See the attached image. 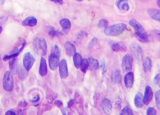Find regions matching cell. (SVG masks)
Returning <instances> with one entry per match:
<instances>
[{
    "mask_svg": "<svg viewBox=\"0 0 160 115\" xmlns=\"http://www.w3.org/2000/svg\"><path fill=\"white\" fill-rule=\"evenodd\" d=\"M54 104L56 107L59 108V109H62L63 108V103L62 102L61 100H56L54 102Z\"/></svg>",
    "mask_w": 160,
    "mask_h": 115,
    "instance_id": "36",
    "label": "cell"
},
{
    "mask_svg": "<svg viewBox=\"0 0 160 115\" xmlns=\"http://www.w3.org/2000/svg\"><path fill=\"white\" fill-rule=\"evenodd\" d=\"M75 103V101L74 99H71L68 102V108H70L73 106V104Z\"/></svg>",
    "mask_w": 160,
    "mask_h": 115,
    "instance_id": "45",
    "label": "cell"
},
{
    "mask_svg": "<svg viewBox=\"0 0 160 115\" xmlns=\"http://www.w3.org/2000/svg\"><path fill=\"white\" fill-rule=\"evenodd\" d=\"M82 58L79 53H76L73 56V61H74V65L76 68L78 69L80 68L81 64H82Z\"/></svg>",
    "mask_w": 160,
    "mask_h": 115,
    "instance_id": "24",
    "label": "cell"
},
{
    "mask_svg": "<svg viewBox=\"0 0 160 115\" xmlns=\"http://www.w3.org/2000/svg\"><path fill=\"white\" fill-rule=\"evenodd\" d=\"M5 115H17V114L14 111L9 110L6 112Z\"/></svg>",
    "mask_w": 160,
    "mask_h": 115,
    "instance_id": "46",
    "label": "cell"
},
{
    "mask_svg": "<svg viewBox=\"0 0 160 115\" xmlns=\"http://www.w3.org/2000/svg\"><path fill=\"white\" fill-rule=\"evenodd\" d=\"M2 27L0 26V34L2 33Z\"/></svg>",
    "mask_w": 160,
    "mask_h": 115,
    "instance_id": "49",
    "label": "cell"
},
{
    "mask_svg": "<svg viewBox=\"0 0 160 115\" xmlns=\"http://www.w3.org/2000/svg\"><path fill=\"white\" fill-rule=\"evenodd\" d=\"M89 67L88 68L90 70H97L99 68L98 61L97 59L93 58H89L88 59Z\"/></svg>",
    "mask_w": 160,
    "mask_h": 115,
    "instance_id": "22",
    "label": "cell"
},
{
    "mask_svg": "<svg viewBox=\"0 0 160 115\" xmlns=\"http://www.w3.org/2000/svg\"><path fill=\"white\" fill-rule=\"evenodd\" d=\"M133 58L130 54H126L123 57L122 62V68L123 71L127 72L132 70Z\"/></svg>",
    "mask_w": 160,
    "mask_h": 115,
    "instance_id": "7",
    "label": "cell"
},
{
    "mask_svg": "<svg viewBox=\"0 0 160 115\" xmlns=\"http://www.w3.org/2000/svg\"><path fill=\"white\" fill-rule=\"evenodd\" d=\"M143 67L145 72H148L151 71L152 68V61L150 58L147 57L145 59L143 63Z\"/></svg>",
    "mask_w": 160,
    "mask_h": 115,
    "instance_id": "23",
    "label": "cell"
},
{
    "mask_svg": "<svg viewBox=\"0 0 160 115\" xmlns=\"http://www.w3.org/2000/svg\"><path fill=\"white\" fill-rule=\"evenodd\" d=\"M79 35L82 37H87L88 36V33L85 31H81L79 32Z\"/></svg>",
    "mask_w": 160,
    "mask_h": 115,
    "instance_id": "39",
    "label": "cell"
},
{
    "mask_svg": "<svg viewBox=\"0 0 160 115\" xmlns=\"http://www.w3.org/2000/svg\"><path fill=\"white\" fill-rule=\"evenodd\" d=\"M39 100H40V96L38 95V94H37V95H35V96L32 98V100H31V102H37L39 101Z\"/></svg>",
    "mask_w": 160,
    "mask_h": 115,
    "instance_id": "40",
    "label": "cell"
},
{
    "mask_svg": "<svg viewBox=\"0 0 160 115\" xmlns=\"http://www.w3.org/2000/svg\"><path fill=\"white\" fill-rule=\"evenodd\" d=\"M2 85L4 89L7 92L12 91L14 88V80L13 76L9 71L5 72L3 78Z\"/></svg>",
    "mask_w": 160,
    "mask_h": 115,
    "instance_id": "5",
    "label": "cell"
},
{
    "mask_svg": "<svg viewBox=\"0 0 160 115\" xmlns=\"http://www.w3.org/2000/svg\"><path fill=\"white\" fill-rule=\"evenodd\" d=\"M51 2L57 4L62 5L63 4L64 2L63 0H50Z\"/></svg>",
    "mask_w": 160,
    "mask_h": 115,
    "instance_id": "43",
    "label": "cell"
},
{
    "mask_svg": "<svg viewBox=\"0 0 160 115\" xmlns=\"http://www.w3.org/2000/svg\"><path fill=\"white\" fill-rule=\"evenodd\" d=\"M100 98V95L98 93H96L94 95V104L95 106H96L97 104H98V101Z\"/></svg>",
    "mask_w": 160,
    "mask_h": 115,
    "instance_id": "38",
    "label": "cell"
},
{
    "mask_svg": "<svg viewBox=\"0 0 160 115\" xmlns=\"http://www.w3.org/2000/svg\"><path fill=\"white\" fill-rule=\"evenodd\" d=\"M155 100L157 108L160 110V90H158L155 93Z\"/></svg>",
    "mask_w": 160,
    "mask_h": 115,
    "instance_id": "32",
    "label": "cell"
},
{
    "mask_svg": "<svg viewBox=\"0 0 160 115\" xmlns=\"http://www.w3.org/2000/svg\"><path fill=\"white\" fill-rule=\"evenodd\" d=\"M75 102L77 104V109L78 110L79 113L80 115L82 114L83 107H82V100L81 98V96L76 92L75 96Z\"/></svg>",
    "mask_w": 160,
    "mask_h": 115,
    "instance_id": "20",
    "label": "cell"
},
{
    "mask_svg": "<svg viewBox=\"0 0 160 115\" xmlns=\"http://www.w3.org/2000/svg\"><path fill=\"white\" fill-rule=\"evenodd\" d=\"M27 104H28V103L25 101H21L19 103V106L21 108H23V107H26Z\"/></svg>",
    "mask_w": 160,
    "mask_h": 115,
    "instance_id": "44",
    "label": "cell"
},
{
    "mask_svg": "<svg viewBox=\"0 0 160 115\" xmlns=\"http://www.w3.org/2000/svg\"><path fill=\"white\" fill-rule=\"evenodd\" d=\"M111 79L115 83H120L121 82V75L118 70H115L113 72L111 75Z\"/></svg>",
    "mask_w": 160,
    "mask_h": 115,
    "instance_id": "21",
    "label": "cell"
},
{
    "mask_svg": "<svg viewBox=\"0 0 160 115\" xmlns=\"http://www.w3.org/2000/svg\"><path fill=\"white\" fill-rule=\"evenodd\" d=\"M64 48L68 56H73L77 53L76 47L74 44L69 41H67L65 43Z\"/></svg>",
    "mask_w": 160,
    "mask_h": 115,
    "instance_id": "12",
    "label": "cell"
},
{
    "mask_svg": "<svg viewBox=\"0 0 160 115\" xmlns=\"http://www.w3.org/2000/svg\"><path fill=\"white\" fill-rule=\"evenodd\" d=\"M60 24L63 29V32L67 34L71 29V23L70 20L67 18H63L60 21Z\"/></svg>",
    "mask_w": 160,
    "mask_h": 115,
    "instance_id": "13",
    "label": "cell"
},
{
    "mask_svg": "<svg viewBox=\"0 0 160 115\" xmlns=\"http://www.w3.org/2000/svg\"><path fill=\"white\" fill-rule=\"evenodd\" d=\"M157 4L160 8V0H157Z\"/></svg>",
    "mask_w": 160,
    "mask_h": 115,
    "instance_id": "48",
    "label": "cell"
},
{
    "mask_svg": "<svg viewBox=\"0 0 160 115\" xmlns=\"http://www.w3.org/2000/svg\"><path fill=\"white\" fill-rule=\"evenodd\" d=\"M134 76L133 72H129L125 75L124 82L127 88L130 89L133 86L134 83Z\"/></svg>",
    "mask_w": 160,
    "mask_h": 115,
    "instance_id": "11",
    "label": "cell"
},
{
    "mask_svg": "<svg viewBox=\"0 0 160 115\" xmlns=\"http://www.w3.org/2000/svg\"><path fill=\"white\" fill-rule=\"evenodd\" d=\"M154 34L160 39V30H154L153 31Z\"/></svg>",
    "mask_w": 160,
    "mask_h": 115,
    "instance_id": "42",
    "label": "cell"
},
{
    "mask_svg": "<svg viewBox=\"0 0 160 115\" xmlns=\"http://www.w3.org/2000/svg\"><path fill=\"white\" fill-rule=\"evenodd\" d=\"M47 95H48L47 98H48V99L49 101L51 102L53 101L57 98V96H58L56 93H54V92L52 91L51 89L48 90Z\"/></svg>",
    "mask_w": 160,
    "mask_h": 115,
    "instance_id": "30",
    "label": "cell"
},
{
    "mask_svg": "<svg viewBox=\"0 0 160 115\" xmlns=\"http://www.w3.org/2000/svg\"><path fill=\"white\" fill-rule=\"evenodd\" d=\"M35 59L30 52H26L23 55V65L25 69L29 71L33 66Z\"/></svg>",
    "mask_w": 160,
    "mask_h": 115,
    "instance_id": "6",
    "label": "cell"
},
{
    "mask_svg": "<svg viewBox=\"0 0 160 115\" xmlns=\"http://www.w3.org/2000/svg\"><path fill=\"white\" fill-rule=\"evenodd\" d=\"M112 49L114 52H124L126 50V48L125 46L118 43H115L112 44Z\"/></svg>",
    "mask_w": 160,
    "mask_h": 115,
    "instance_id": "25",
    "label": "cell"
},
{
    "mask_svg": "<svg viewBox=\"0 0 160 115\" xmlns=\"http://www.w3.org/2000/svg\"><path fill=\"white\" fill-rule=\"evenodd\" d=\"M116 5L120 10L126 11L130 9L128 0H117Z\"/></svg>",
    "mask_w": 160,
    "mask_h": 115,
    "instance_id": "15",
    "label": "cell"
},
{
    "mask_svg": "<svg viewBox=\"0 0 160 115\" xmlns=\"http://www.w3.org/2000/svg\"><path fill=\"white\" fill-rule=\"evenodd\" d=\"M34 49L38 54L41 56H45L48 52L47 42L44 38H36L33 43Z\"/></svg>",
    "mask_w": 160,
    "mask_h": 115,
    "instance_id": "4",
    "label": "cell"
},
{
    "mask_svg": "<svg viewBox=\"0 0 160 115\" xmlns=\"http://www.w3.org/2000/svg\"><path fill=\"white\" fill-rule=\"evenodd\" d=\"M148 13L153 19L160 22V10L156 8H150L148 10Z\"/></svg>",
    "mask_w": 160,
    "mask_h": 115,
    "instance_id": "17",
    "label": "cell"
},
{
    "mask_svg": "<svg viewBox=\"0 0 160 115\" xmlns=\"http://www.w3.org/2000/svg\"><path fill=\"white\" fill-rule=\"evenodd\" d=\"M143 96L141 92H138L135 95L134 100V105L137 108H142L143 107Z\"/></svg>",
    "mask_w": 160,
    "mask_h": 115,
    "instance_id": "19",
    "label": "cell"
},
{
    "mask_svg": "<svg viewBox=\"0 0 160 115\" xmlns=\"http://www.w3.org/2000/svg\"><path fill=\"white\" fill-rule=\"evenodd\" d=\"M25 45H26V42L25 41H23V43H22V45L21 47L19 49L18 52L21 53V52H22V51L23 50V49H24V47H25Z\"/></svg>",
    "mask_w": 160,
    "mask_h": 115,
    "instance_id": "47",
    "label": "cell"
},
{
    "mask_svg": "<svg viewBox=\"0 0 160 115\" xmlns=\"http://www.w3.org/2000/svg\"><path fill=\"white\" fill-rule=\"evenodd\" d=\"M120 115H134V114L132 110L128 106H127L122 109Z\"/></svg>",
    "mask_w": 160,
    "mask_h": 115,
    "instance_id": "29",
    "label": "cell"
},
{
    "mask_svg": "<svg viewBox=\"0 0 160 115\" xmlns=\"http://www.w3.org/2000/svg\"><path fill=\"white\" fill-rule=\"evenodd\" d=\"M108 21L104 19H102L100 20L98 23V26L102 27V28L106 27L108 25Z\"/></svg>",
    "mask_w": 160,
    "mask_h": 115,
    "instance_id": "33",
    "label": "cell"
},
{
    "mask_svg": "<svg viewBox=\"0 0 160 115\" xmlns=\"http://www.w3.org/2000/svg\"><path fill=\"white\" fill-rule=\"evenodd\" d=\"M153 98V92L152 88L149 86H147L145 89L144 95L143 98L144 104L148 105Z\"/></svg>",
    "mask_w": 160,
    "mask_h": 115,
    "instance_id": "10",
    "label": "cell"
},
{
    "mask_svg": "<svg viewBox=\"0 0 160 115\" xmlns=\"http://www.w3.org/2000/svg\"><path fill=\"white\" fill-rule=\"evenodd\" d=\"M59 72L60 76L62 79H66L68 76V69L67 62L65 59L61 60L59 65Z\"/></svg>",
    "mask_w": 160,
    "mask_h": 115,
    "instance_id": "9",
    "label": "cell"
},
{
    "mask_svg": "<svg viewBox=\"0 0 160 115\" xmlns=\"http://www.w3.org/2000/svg\"><path fill=\"white\" fill-rule=\"evenodd\" d=\"M97 38H94L91 40V41H90V43H89V46H90V47H92V46L95 45V44L97 43Z\"/></svg>",
    "mask_w": 160,
    "mask_h": 115,
    "instance_id": "41",
    "label": "cell"
},
{
    "mask_svg": "<svg viewBox=\"0 0 160 115\" xmlns=\"http://www.w3.org/2000/svg\"><path fill=\"white\" fill-rule=\"evenodd\" d=\"M131 50L133 55L136 58V59L139 61H141L142 59L143 53V50L141 47L138 43L134 42L131 46Z\"/></svg>",
    "mask_w": 160,
    "mask_h": 115,
    "instance_id": "8",
    "label": "cell"
},
{
    "mask_svg": "<svg viewBox=\"0 0 160 115\" xmlns=\"http://www.w3.org/2000/svg\"><path fill=\"white\" fill-rule=\"evenodd\" d=\"M20 53L18 51L17 52H13V53H11V54H9V55H5V56H4L3 58V60L4 61L10 60L11 58H13L18 57V56L19 55Z\"/></svg>",
    "mask_w": 160,
    "mask_h": 115,
    "instance_id": "31",
    "label": "cell"
},
{
    "mask_svg": "<svg viewBox=\"0 0 160 115\" xmlns=\"http://www.w3.org/2000/svg\"><path fill=\"white\" fill-rule=\"evenodd\" d=\"M155 84L160 88V73H158L156 75L154 79Z\"/></svg>",
    "mask_w": 160,
    "mask_h": 115,
    "instance_id": "35",
    "label": "cell"
},
{
    "mask_svg": "<svg viewBox=\"0 0 160 115\" xmlns=\"http://www.w3.org/2000/svg\"><path fill=\"white\" fill-rule=\"evenodd\" d=\"M147 115H157V111L153 107H149L147 111Z\"/></svg>",
    "mask_w": 160,
    "mask_h": 115,
    "instance_id": "34",
    "label": "cell"
},
{
    "mask_svg": "<svg viewBox=\"0 0 160 115\" xmlns=\"http://www.w3.org/2000/svg\"><path fill=\"white\" fill-rule=\"evenodd\" d=\"M39 73L41 76H45L48 73L47 61L43 57H41L39 68Z\"/></svg>",
    "mask_w": 160,
    "mask_h": 115,
    "instance_id": "16",
    "label": "cell"
},
{
    "mask_svg": "<svg viewBox=\"0 0 160 115\" xmlns=\"http://www.w3.org/2000/svg\"><path fill=\"white\" fill-rule=\"evenodd\" d=\"M129 24L133 27L135 35L140 42L142 43H147L149 41L148 34L142 25L139 22L133 19L129 21Z\"/></svg>",
    "mask_w": 160,
    "mask_h": 115,
    "instance_id": "1",
    "label": "cell"
},
{
    "mask_svg": "<svg viewBox=\"0 0 160 115\" xmlns=\"http://www.w3.org/2000/svg\"><path fill=\"white\" fill-rule=\"evenodd\" d=\"M60 56L61 49L57 45H54L52 48L48 58L49 65L52 70H56L58 68L60 63L59 58Z\"/></svg>",
    "mask_w": 160,
    "mask_h": 115,
    "instance_id": "2",
    "label": "cell"
},
{
    "mask_svg": "<svg viewBox=\"0 0 160 115\" xmlns=\"http://www.w3.org/2000/svg\"><path fill=\"white\" fill-rule=\"evenodd\" d=\"M48 30L49 35L50 37L54 38L62 34V33L57 32L55 30V28L52 26H48Z\"/></svg>",
    "mask_w": 160,
    "mask_h": 115,
    "instance_id": "26",
    "label": "cell"
},
{
    "mask_svg": "<svg viewBox=\"0 0 160 115\" xmlns=\"http://www.w3.org/2000/svg\"><path fill=\"white\" fill-rule=\"evenodd\" d=\"M127 28V25L125 23H117L106 27L104 31V33L108 36H118L123 33Z\"/></svg>",
    "mask_w": 160,
    "mask_h": 115,
    "instance_id": "3",
    "label": "cell"
},
{
    "mask_svg": "<svg viewBox=\"0 0 160 115\" xmlns=\"http://www.w3.org/2000/svg\"><path fill=\"white\" fill-rule=\"evenodd\" d=\"M18 75L20 79L23 81V80H25L27 77V75H28V71L25 69V68L24 69L23 68H21L19 70Z\"/></svg>",
    "mask_w": 160,
    "mask_h": 115,
    "instance_id": "28",
    "label": "cell"
},
{
    "mask_svg": "<svg viewBox=\"0 0 160 115\" xmlns=\"http://www.w3.org/2000/svg\"><path fill=\"white\" fill-rule=\"evenodd\" d=\"M37 24V20L35 17L30 16L27 17L23 20L22 22V25L24 26H29V27H34Z\"/></svg>",
    "mask_w": 160,
    "mask_h": 115,
    "instance_id": "18",
    "label": "cell"
},
{
    "mask_svg": "<svg viewBox=\"0 0 160 115\" xmlns=\"http://www.w3.org/2000/svg\"></svg>",
    "mask_w": 160,
    "mask_h": 115,
    "instance_id": "51",
    "label": "cell"
},
{
    "mask_svg": "<svg viewBox=\"0 0 160 115\" xmlns=\"http://www.w3.org/2000/svg\"><path fill=\"white\" fill-rule=\"evenodd\" d=\"M89 64H88V59L87 58H83L82 60V64L80 66V69L81 71L83 73H85L87 70L88 68Z\"/></svg>",
    "mask_w": 160,
    "mask_h": 115,
    "instance_id": "27",
    "label": "cell"
},
{
    "mask_svg": "<svg viewBox=\"0 0 160 115\" xmlns=\"http://www.w3.org/2000/svg\"><path fill=\"white\" fill-rule=\"evenodd\" d=\"M76 1H78V2H82V1H83V0H76Z\"/></svg>",
    "mask_w": 160,
    "mask_h": 115,
    "instance_id": "50",
    "label": "cell"
},
{
    "mask_svg": "<svg viewBox=\"0 0 160 115\" xmlns=\"http://www.w3.org/2000/svg\"><path fill=\"white\" fill-rule=\"evenodd\" d=\"M16 58H11L9 61V68H10V70L13 69V68H14V64H15V62H16Z\"/></svg>",
    "mask_w": 160,
    "mask_h": 115,
    "instance_id": "37",
    "label": "cell"
},
{
    "mask_svg": "<svg viewBox=\"0 0 160 115\" xmlns=\"http://www.w3.org/2000/svg\"><path fill=\"white\" fill-rule=\"evenodd\" d=\"M101 106L102 110L105 113L109 114L111 113L112 110V104L110 100L106 98L103 99L102 101Z\"/></svg>",
    "mask_w": 160,
    "mask_h": 115,
    "instance_id": "14",
    "label": "cell"
}]
</instances>
